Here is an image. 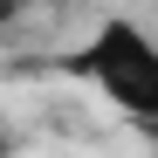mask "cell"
Returning <instances> with one entry per match:
<instances>
[{"mask_svg":"<svg viewBox=\"0 0 158 158\" xmlns=\"http://www.w3.org/2000/svg\"><path fill=\"white\" fill-rule=\"evenodd\" d=\"M76 76H89V83H103V96L124 103L131 117H151L158 110V48L144 41L138 21H103L89 48H76Z\"/></svg>","mask_w":158,"mask_h":158,"instance_id":"cell-1","label":"cell"}]
</instances>
